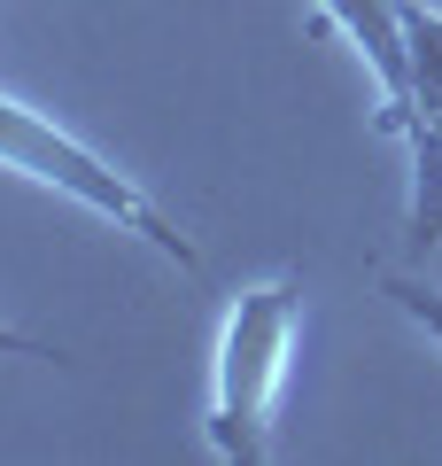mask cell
Returning a JSON list of instances; mask_svg holds the SVG:
<instances>
[{"label": "cell", "instance_id": "52a82bcc", "mask_svg": "<svg viewBox=\"0 0 442 466\" xmlns=\"http://www.w3.org/2000/svg\"><path fill=\"white\" fill-rule=\"evenodd\" d=\"M0 358H32V366H63L70 350H63V342H39V334H24V327H8V319H0Z\"/></svg>", "mask_w": 442, "mask_h": 466}, {"label": "cell", "instance_id": "6da1fadb", "mask_svg": "<svg viewBox=\"0 0 442 466\" xmlns=\"http://www.w3.org/2000/svg\"><path fill=\"white\" fill-rule=\"evenodd\" d=\"M295 342H303V280L272 272L226 303L217 366H210V451L226 466H264L279 451L272 428L295 373Z\"/></svg>", "mask_w": 442, "mask_h": 466}, {"label": "cell", "instance_id": "277c9868", "mask_svg": "<svg viewBox=\"0 0 442 466\" xmlns=\"http://www.w3.org/2000/svg\"><path fill=\"white\" fill-rule=\"evenodd\" d=\"M404 47H411V133H435L442 125V8H419L404 0Z\"/></svg>", "mask_w": 442, "mask_h": 466}, {"label": "cell", "instance_id": "7a4b0ae2", "mask_svg": "<svg viewBox=\"0 0 442 466\" xmlns=\"http://www.w3.org/2000/svg\"><path fill=\"white\" fill-rule=\"evenodd\" d=\"M0 164L8 171H24V179H39V187H55V195H70L78 210H94L101 226H116V233H140L147 249L164 257V265H179V272H202V249L186 241L179 226L164 218V202L147 195V187H132L116 164H101L85 140H70L55 116H39V109H24V101H8L0 94Z\"/></svg>", "mask_w": 442, "mask_h": 466}, {"label": "cell", "instance_id": "8992f818", "mask_svg": "<svg viewBox=\"0 0 442 466\" xmlns=\"http://www.w3.org/2000/svg\"><path fill=\"white\" fill-rule=\"evenodd\" d=\"M380 288H388V303H396V311H404L411 327H419L427 342L442 350V288H427V280H404V272H388Z\"/></svg>", "mask_w": 442, "mask_h": 466}, {"label": "cell", "instance_id": "5b68a950", "mask_svg": "<svg viewBox=\"0 0 442 466\" xmlns=\"http://www.w3.org/2000/svg\"><path fill=\"white\" fill-rule=\"evenodd\" d=\"M411 241L442 249V125L411 133Z\"/></svg>", "mask_w": 442, "mask_h": 466}, {"label": "cell", "instance_id": "3957f363", "mask_svg": "<svg viewBox=\"0 0 442 466\" xmlns=\"http://www.w3.org/2000/svg\"><path fill=\"white\" fill-rule=\"evenodd\" d=\"M318 24L357 47V63L380 86V133L411 125V47H404V0H318Z\"/></svg>", "mask_w": 442, "mask_h": 466}]
</instances>
